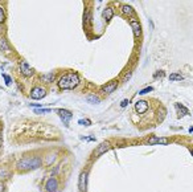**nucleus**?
<instances>
[{"label":"nucleus","instance_id":"10","mask_svg":"<svg viewBox=\"0 0 193 192\" xmlns=\"http://www.w3.org/2000/svg\"><path fill=\"white\" fill-rule=\"evenodd\" d=\"M148 145H167V138H159V137H150L147 141Z\"/></svg>","mask_w":193,"mask_h":192},{"label":"nucleus","instance_id":"2","mask_svg":"<svg viewBox=\"0 0 193 192\" xmlns=\"http://www.w3.org/2000/svg\"><path fill=\"white\" fill-rule=\"evenodd\" d=\"M41 166V159L40 158H24L17 163V170L20 171H29L36 170Z\"/></svg>","mask_w":193,"mask_h":192},{"label":"nucleus","instance_id":"5","mask_svg":"<svg viewBox=\"0 0 193 192\" xmlns=\"http://www.w3.org/2000/svg\"><path fill=\"white\" fill-rule=\"evenodd\" d=\"M46 95V89L45 87H40V86H36L32 89L31 91V98L33 99H41Z\"/></svg>","mask_w":193,"mask_h":192},{"label":"nucleus","instance_id":"13","mask_svg":"<svg viewBox=\"0 0 193 192\" xmlns=\"http://www.w3.org/2000/svg\"><path fill=\"white\" fill-rule=\"evenodd\" d=\"M176 110H177V117L181 118L184 117V115H188L189 114V111H188V109L184 105H181V103H176Z\"/></svg>","mask_w":193,"mask_h":192},{"label":"nucleus","instance_id":"12","mask_svg":"<svg viewBox=\"0 0 193 192\" xmlns=\"http://www.w3.org/2000/svg\"><path fill=\"white\" fill-rule=\"evenodd\" d=\"M116 87H118V82L116 81H112V82H110V83H106L104 86H102V91L103 93H106V94H108V93H112Z\"/></svg>","mask_w":193,"mask_h":192},{"label":"nucleus","instance_id":"8","mask_svg":"<svg viewBox=\"0 0 193 192\" xmlns=\"http://www.w3.org/2000/svg\"><path fill=\"white\" fill-rule=\"evenodd\" d=\"M45 190H46V192H57L58 191V182H57V179L50 178L49 180L46 182V184H45Z\"/></svg>","mask_w":193,"mask_h":192},{"label":"nucleus","instance_id":"14","mask_svg":"<svg viewBox=\"0 0 193 192\" xmlns=\"http://www.w3.org/2000/svg\"><path fill=\"white\" fill-rule=\"evenodd\" d=\"M112 16H114V12H112L111 8H106V9L103 11V19L106 20V21H110Z\"/></svg>","mask_w":193,"mask_h":192},{"label":"nucleus","instance_id":"24","mask_svg":"<svg viewBox=\"0 0 193 192\" xmlns=\"http://www.w3.org/2000/svg\"><path fill=\"white\" fill-rule=\"evenodd\" d=\"M2 49H8V45H7V41L4 39H2Z\"/></svg>","mask_w":193,"mask_h":192},{"label":"nucleus","instance_id":"1","mask_svg":"<svg viewBox=\"0 0 193 192\" xmlns=\"http://www.w3.org/2000/svg\"><path fill=\"white\" fill-rule=\"evenodd\" d=\"M79 85V76L77 73H65L58 79V87L61 90H73Z\"/></svg>","mask_w":193,"mask_h":192},{"label":"nucleus","instance_id":"17","mask_svg":"<svg viewBox=\"0 0 193 192\" xmlns=\"http://www.w3.org/2000/svg\"><path fill=\"white\" fill-rule=\"evenodd\" d=\"M169 79H171V81H183L184 76H181L180 73H172L169 76Z\"/></svg>","mask_w":193,"mask_h":192},{"label":"nucleus","instance_id":"9","mask_svg":"<svg viewBox=\"0 0 193 192\" xmlns=\"http://www.w3.org/2000/svg\"><path fill=\"white\" fill-rule=\"evenodd\" d=\"M20 70H21L23 76H25V77H31V76H33V73H35V70L32 69L27 62H21V65H20Z\"/></svg>","mask_w":193,"mask_h":192},{"label":"nucleus","instance_id":"27","mask_svg":"<svg viewBox=\"0 0 193 192\" xmlns=\"http://www.w3.org/2000/svg\"><path fill=\"white\" fill-rule=\"evenodd\" d=\"M130 77H131V74H130V73H128V74H126V78H124V81H127V79L130 78Z\"/></svg>","mask_w":193,"mask_h":192},{"label":"nucleus","instance_id":"26","mask_svg":"<svg viewBox=\"0 0 193 192\" xmlns=\"http://www.w3.org/2000/svg\"><path fill=\"white\" fill-rule=\"evenodd\" d=\"M128 102H130V101H128V99H123V101H122V103H120V107H126V106L128 105Z\"/></svg>","mask_w":193,"mask_h":192},{"label":"nucleus","instance_id":"21","mask_svg":"<svg viewBox=\"0 0 193 192\" xmlns=\"http://www.w3.org/2000/svg\"><path fill=\"white\" fill-rule=\"evenodd\" d=\"M90 121L89 119H81V121H78V125H83V126H89L90 125Z\"/></svg>","mask_w":193,"mask_h":192},{"label":"nucleus","instance_id":"18","mask_svg":"<svg viewBox=\"0 0 193 192\" xmlns=\"http://www.w3.org/2000/svg\"><path fill=\"white\" fill-rule=\"evenodd\" d=\"M35 113L36 114H46V113H50V109H35Z\"/></svg>","mask_w":193,"mask_h":192},{"label":"nucleus","instance_id":"22","mask_svg":"<svg viewBox=\"0 0 193 192\" xmlns=\"http://www.w3.org/2000/svg\"><path fill=\"white\" fill-rule=\"evenodd\" d=\"M2 76H3L4 81H5V85H7V86H9V85H11V78H9V77H8V76H7V74H4V73H3Z\"/></svg>","mask_w":193,"mask_h":192},{"label":"nucleus","instance_id":"25","mask_svg":"<svg viewBox=\"0 0 193 192\" xmlns=\"http://www.w3.org/2000/svg\"><path fill=\"white\" fill-rule=\"evenodd\" d=\"M81 139H83V141H95V138L94 137H81Z\"/></svg>","mask_w":193,"mask_h":192},{"label":"nucleus","instance_id":"6","mask_svg":"<svg viewBox=\"0 0 193 192\" xmlns=\"http://www.w3.org/2000/svg\"><path fill=\"white\" fill-rule=\"evenodd\" d=\"M78 190L81 192H86V190H87V172H86V171H82L81 175H79Z\"/></svg>","mask_w":193,"mask_h":192},{"label":"nucleus","instance_id":"29","mask_svg":"<svg viewBox=\"0 0 193 192\" xmlns=\"http://www.w3.org/2000/svg\"><path fill=\"white\" fill-rule=\"evenodd\" d=\"M191 154H192V155H193V149H191Z\"/></svg>","mask_w":193,"mask_h":192},{"label":"nucleus","instance_id":"3","mask_svg":"<svg viewBox=\"0 0 193 192\" xmlns=\"http://www.w3.org/2000/svg\"><path fill=\"white\" fill-rule=\"evenodd\" d=\"M57 114L60 115V118H61V121H62L64 125H65L66 127H69V123L71 121V117H73L71 111L65 110V109H58L57 110Z\"/></svg>","mask_w":193,"mask_h":192},{"label":"nucleus","instance_id":"20","mask_svg":"<svg viewBox=\"0 0 193 192\" xmlns=\"http://www.w3.org/2000/svg\"><path fill=\"white\" fill-rule=\"evenodd\" d=\"M162 77H164V70H158L154 74V78L155 79H159V78H162Z\"/></svg>","mask_w":193,"mask_h":192},{"label":"nucleus","instance_id":"4","mask_svg":"<svg viewBox=\"0 0 193 192\" xmlns=\"http://www.w3.org/2000/svg\"><path fill=\"white\" fill-rule=\"evenodd\" d=\"M150 110V103H148V101H144V99H140V101H138L135 103V111L138 114H146L147 111Z\"/></svg>","mask_w":193,"mask_h":192},{"label":"nucleus","instance_id":"7","mask_svg":"<svg viewBox=\"0 0 193 192\" xmlns=\"http://www.w3.org/2000/svg\"><path fill=\"white\" fill-rule=\"evenodd\" d=\"M108 150H110V143H108V142H103V143H100V145L95 149L93 155H94V158H98V157H100V155L104 154Z\"/></svg>","mask_w":193,"mask_h":192},{"label":"nucleus","instance_id":"11","mask_svg":"<svg viewBox=\"0 0 193 192\" xmlns=\"http://www.w3.org/2000/svg\"><path fill=\"white\" fill-rule=\"evenodd\" d=\"M131 28H132V31H134L135 37H139V36L142 35V25H140V23L138 21V20H132V21H131Z\"/></svg>","mask_w":193,"mask_h":192},{"label":"nucleus","instance_id":"16","mask_svg":"<svg viewBox=\"0 0 193 192\" xmlns=\"http://www.w3.org/2000/svg\"><path fill=\"white\" fill-rule=\"evenodd\" d=\"M122 12L124 15L130 16V15H134V9H132L131 6H127V4H124V6H122Z\"/></svg>","mask_w":193,"mask_h":192},{"label":"nucleus","instance_id":"28","mask_svg":"<svg viewBox=\"0 0 193 192\" xmlns=\"http://www.w3.org/2000/svg\"><path fill=\"white\" fill-rule=\"evenodd\" d=\"M189 133H193V126H192V127H189Z\"/></svg>","mask_w":193,"mask_h":192},{"label":"nucleus","instance_id":"15","mask_svg":"<svg viewBox=\"0 0 193 192\" xmlns=\"http://www.w3.org/2000/svg\"><path fill=\"white\" fill-rule=\"evenodd\" d=\"M86 102L93 103V105H98V103L100 102V99H99V97H96V95H87V97H86Z\"/></svg>","mask_w":193,"mask_h":192},{"label":"nucleus","instance_id":"19","mask_svg":"<svg viewBox=\"0 0 193 192\" xmlns=\"http://www.w3.org/2000/svg\"><path fill=\"white\" fill-rule=\"evenodd\" d=\"M152 90H154V87H152V86H148V87H146V89L140 90V91H139V94H140V95H144V94L150 93V91H152Z\"/></svg>","mask_w":193,"mask_h":192},{"label":"nucleus","instance_id":"23","mask_svg":"<svg viewBox=\"0 0 193 192\" xmlns=\"http://www.w3.org/2000/svg\"><path fill=\"white\" fill-rule=\"evenodd\" d=\"M44 79H45L46 82H50V81H53V79H54V76L53 74H48V77H44Z\"/></svg>","mask_w":193,"mask_h":192}]
</instances>
